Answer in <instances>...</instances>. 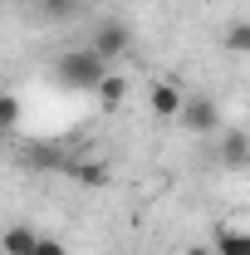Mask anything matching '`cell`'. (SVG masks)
<instances>
[{
	"instance_id": "cell-1",
	"label": "cell",
	"mask_w": 250,
	"mask_h": 255,
	"mask_svg": "<svg viewBox=\"0 0 250 255\" xmlns=\"http://www.w3.org/2000/svg\"><path fill=\"white\" fill-rule=\"evenodd\" d=\"M108 74H113V69H108V59L98 54L94 44H79V49H64L59 59H54V79H59V84L69 89V94H98Z\"/></svg>"
},
{
	"instance_id": "cell-2",
	"label": "cell",
	"mask_w": 250,
	"mask_h": 255,
	"mask_svg": "<svg viewBox=\"0 0 250 255\" xmlns=\"http://www.w3.org/2000/svg\"><path fill=\"white\" fill-rule=\"evenodd\" d=\"M177 123L187 128L191 137H211V132H221V108L211 103V98H191V94H187L182 118H177Z\"/></svg>"
},
{
	"instance_id": "cell-3",
	"label": "cell",
	"mask_w": 250,
	"mask_h": 255,
	"mask_svg": "<svg viewBox=\"0 0 250 255\" xmlns=\"http://www.w3.org/2000/svg\"><path fill=\"white\" fill-rule=\"evenodd\" d=\"M89 44H94L98 54L113 64V59H123L127 49H132V30H127L123 20H98V25H94V39H89Z\"/></svg>"
},
{
	"instance_id": "cell-4",
	"label": "cell",
	"mask_w": 250,
	"mask_h": 255,
	"mask_svg": "<svg viewBox=\"0 0 250 255\" xmlns=\"http://www.w3.org/2000/svg\"><path fill=\"white\" fill-rule=\"evenodd\" d=\"M216 162L226 172H246L250 167V137L241 128H221L216 132Z\"/></svg>"
},
{
	"instance_id": "cell-5",
	"label": "cell",
	"mask_w": 250,
	"mask_h": 255,
	"mask_svg": "<svg viewBox=\"0 0 250 255\" xmlns=\"http://www.w3.org/2000/svg\"><path fill=\"white\" fill-rule=\"evenodd\" d=\"M147 103H152L157 118H182V103H187V94H182V84H172V79H157L152 89H147Z\"/></svg>"
},
{
	"instance_id": "cell-6",
	"label": "cell",
	"mask_w": 250,
	"mask_h": 255,
	"mask_svg": "<svg viewBox=\"0 0 250 255\" xmlns=\"http://www.w3.org/2000/svg\"><path fill=\"white\" fill-rule=\"evenodd\" d=\"M211 255H250V231L241 226H221L211 236Z\"/></svg>"
},
{
	"instance_id": "cell-7",
	"label": "cell",
	"mask_w": 250,
	"mask_h": 255,
	"mask_svg": "<svg viewBox=\"0 0 250 255\" xmlns=\"http://www.w3.org/2000/svg\"><path fill=\"white\" fill-rule=\"evenodd\" d=\"M34 241H39V231H30V226H10V231H0V251H5V255H30Z\"/></svg>"
},
{
	"instance_id": "cell-8",
	"label": "cell",
	"mask_w": 250,
	"mask_h": 255,
	"mask_svg": "<svg viewBox=\"0 0 250 255\" xmlns=\"http://www.w3.org/2000/svg\"><path fill=\"white\" fill-rule=\"evenodd\" d=\"M221 49H226V54H250V20L226 25V34H221Z\"/></svg>"
},
{
	"instance_id": "cell-9",
	"label": "cell",
	"mask_w": 250,
	"mask_h": 255,
	"mask_svg": "<svg viewBox=\"0 0 250 255\" xmlns=\"http://www.w3.org/2000/svg\"><path fill=\"white\" fill-rule=\"evenodd\" d=\"M25 118V108H20V98L15 94H0V132H15Z\"/></svg>"
},
{
	"instance_id": "cell-10",
	"label": "cell",
	"mask_w": 250,
	"mask_h": 255,
	"mask_svg": "<svg viewBox=\"0 0 250 255\" xmlns=\"http://www.w3.org/2000/svg\"><path fill=\"white\" fill-rule=\"evenodd\" d=\"M39 5V15L44 20H69V15H79V5L84 0H34Z\"/></svg>"
},
{
	"instance_id": "cell-11",
	"label": "cell",
	"mask_w": 250,
	"mask_h": 255,
	"mask_svg": "<svg viewBox=\"0 0 250 255\" xmlns=\"http://www.w3.org/2000/svg\"><path fill=\"white\" fill-rule=\"evenodd\" d=\"M30 255H69V246H64L59 236H39V241H34V251Z\"/></svg>"
},
{
	"instance_id": "cell-12",
	"label": "cell",
	"mask_w": 250,
	"mask_h": 255,
	"mask_svg": "<svg viewBox=\"0 0 250 255\" xmlns=\"http://www.w3.org/2000/svg\"><path fill=\"white\" fill-rule=\"evenodd\" d=\"M98 94L108 98V103H118V98L127 94V84H123V74H108V79H103V89H98Z\"/></svg>"
},
{
	"instance_id": "cell-13",
	"label": "cell",
	"mask_w": 250,
	"mask_h": 255,
	"mask_svg": "<svg viewBox=\"0 0 250 255\" xmlns=\"http://www.w3.org/2000/svg\"><path fill=\"white\" fill-rule=\"evenodd\" d=\"M0 255H5V251H0Z\"/></svg>"
}]
</instances>
